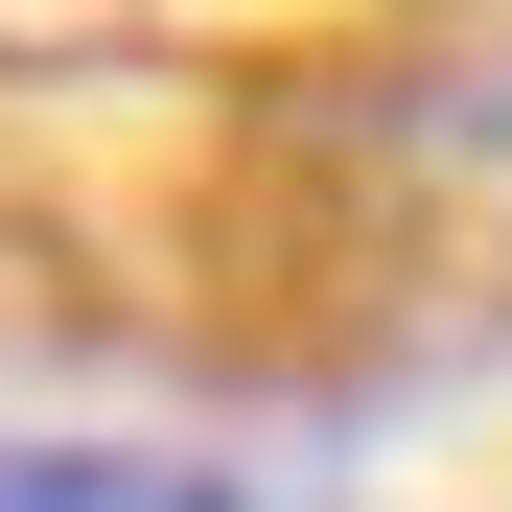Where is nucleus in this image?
Instances as JSON below:
<instances>
[{"label": "nucleus", "instance_id": "obj_1", "mask_svg": "<svg viewBox=\"0 0 512 512\" xmlns=\"http://www.w3.org/2000/svg\"><path fill=\"white\" fill-rule=\"evenodd\" d=\"M0 512H256L233 466H140V443H0Z\"/></svg>", "mask_w": 512, "mask_h": 512}, {"label": "nucleus", "instance_id": "obj_2", "mask_svg": "<svg viewBox=\"0 0 512 512\" xmlns=\"http://www.w3.org/2000/svg\"><path fill=\"white\" fill-rule=\"evenodd\" d=\"M466 117H489V163H512V70H489V94H466Z\"/></svg>", "mask_w": 512, "mask_h": 512}]
</instances>
